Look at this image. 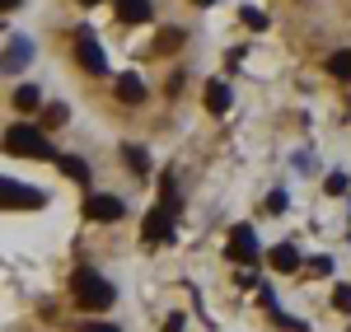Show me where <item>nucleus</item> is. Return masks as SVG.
<instances>
[{
  "label": "nucleus",
  "instance_id": "nucleus-6",
  "mask_svg": "<svg viewBox=\"0 0 351 332\" xmlns=\"http://www.w3.org/2000/svg\"><path fill=\"white\" fill-rule=\"evenodd\" d=\"M117 19L145 24V19H150V0H117Z\"/></svg>",
  "mask_w": 351,
  "mask_h": 332
},
{
  "label": "nucleus",
  "instance_id": "nucleus-17",
  "mask_svg": "<svg viewBox=\"0 0 351 332\" xmlns=\"http://www.w3.org/2000/svg\"><path fill=\"white\" fill-rule=\"evenodd\" d=\"M84 332H117V328H108V323H89Z\"/></svg>",
  "mask_w": 351,
  "mask_h": 332
},
{
  "label": "nucleus",
  "instance_id": "nucleus-15",
  "mask_svg": "<svg viewBox=\"0 0 351 332\" xmlns=\"http://www.w3.org/2000/svg\"><path fill=\"white\" fill-rule=\"evenodd\" d=\"M14 103H19V108H38V89H19V94H14Z\"/></svg>",
  "mask_w": 351,
  "mask_h": 332
},
{
  "label": "nucleus",
  "instance_id": "nucleus-9",
  "mask_svg": "<svg viewBox=\"0 0 351 332\" xmlns=\"http://www.w3.org/2000/svg\"><path fill=\"white\" fill-rule=\"evenodd\" d=\"M80 66L84 71H104V52H99L89 38H80Z\"/></svg>",
  "mask_w": 351,
  "mask_h": 332
},
{
  "label": "nucleus",
  "instance_id": "nucleus-20",
  "mask_svg": "<svg viewBox=\"0 0 351 332\" xmlns=\"http://www.w3.org/2000/svg\"><path fill=\"white\" fill-rule=\"evenodd\" d=\"M300 5H309V0H300Z\"/></svg>",
  "mask_w": 351,
  "mask_h": 332
},
{
  "label": "nucleus",
  "instance_id": "nucleus-19",
  "mask_svg": "<svg viewBox=\"0 0 351 332\" xmlns=\"http://www.w3.org/2000/svg\"><path fill=\"white\" fill-rule=\"evenodd\" d=\"M197 5H211V0H197Z\"/></svg>",
  "mask_w": 351,
  "mask_h": 332
},
{
  "label": "nucleus",
  "instance_id": "nucleus-12",
  "mask_svg": "<svg viewBox=\"0 0 351 332\" xmlns=\"http://www.w3.org/2000/svg\"><path fill=\"white\" fill-rule=\"evenodd\" d=\"M141 94H145V89H141V80H132V75H127V80H117V99H122V103H136Z\"/></svg>",
  "mask_w": 351,
  "mask_h": 332
},
{
  "label": "nucleus",
  "instance_id": "nucleus-18",
  "mask_svg": "<svg viewBox=\"0 0 351 332\" xmlns=\"http://www.w3.org/2000/svg\"><path fill=\"white\" fill-rule=\"evenodd\" d=\"M80 5H99V0H80Z\"/></svg>",
  "mask_w": 351,
  "mask_h": 332
},
{
  "label": "nucleus",
  "instance_id": "nucleus-4",
  "mask_svg": "<svg viewBox=\"0 0 351 332\" xmlns=\"http://www.w3.org/2000/svg\"><path fill=\"white\" fill-rule=\"evenodd\" d=\"M230 257H234V262H258V239H253V229H234V234H230Z\"/></svg>",
  "mask_w": 351,
  "mask_h": 332
},
{
  "label": "nucleus",
  "instance_id": "nucleus-3",
  "mask_svg": "<svg viewBox=\"0 0 351 332\" xmlns=\"http://www.w3.org/2000/svg\"><path fill=\"white\" fill-rule=\"evenodd\" d=\"M84 211H89V220H108V225L127 216V206H122L117 196H89V206H84Z\"/></svg>",
  "mask_w": 351,
  "mask_h": 332
},
{
  "label": "nucleus",
  "instance_id": "nucleus-14",
  "mask_svg": "<svg viewBox=\"0 0 351 332\" xmlns=\"http://www.w3.org/2000/svg\"><path fill=\"white\" fill-rule=\"evenodd\" d=\"M332 305L342 309V314H351V285H337V290H332Z\"/></svg>",
  "mask_w": 351,
  "mask_h": 332
},
{
  "label": "nucleus",
  "instance_id": "nucleus-16",
  "mask_svg": "<svg viewBox=\"0 0 351 332\" xmlns=\"http://www.w3.org/2000/svg\"><path fill=\"white\" fill-rule=\"evenodd\" d=\"M127 164H132L136 173H145V155H141V150H127Z\"/></svg>",
  "mask_w": 351,
  "mask_h": 332
},
{
  "label": "nucleus",
  "instance_id": "nucleus-10",
  "mask_svg": "<svg viewBox=\"0 0 351 332\" xmlns=\"http://www.w3.org/2000/svg\"><path fill=\"white\" fill-rule=\"evenodd\" d=\"M271 262H276L281 272H295V267H300V257H295V248H291V244H281V248H271Z\"/></svg>",
  "mask_w": 351,
  "mask_h": 332
},
{
  "label": "nucleus",
  "instance_id": "nucleus-1",
  "mask_svg": "<svg viewBox=\"0 0 351 332\" xmlns=\"http://www.w3.org/2000/svg\"><path fill=\"white\" fill-rule=\"evenodd\" d=\"M71 285H75V300H80V309H108V305H112V285H108V281H99L89 267H80Z\"/></svg>",
  "mask_w": 351,
  "mask_h": 332
},
{
  "label": "nucleus",
  "instance_id": "nucleus-7",
  "mask_svg": "<svg viewBox=\"0 0 351 332\" xmlns=\"http://www.w3.org/2000/svg\"><path fill=\"white\" fill-rule=\"evenodd\" d=\"M328 75H332V80H351V47L328 52Z\"/></svg>",
  "mask_w": 351,
  "mask_h": 332
},
{
  "label": "nucleus",
  "instance_id": "nucleus-2",
  "mask_svg": "<svg viewBox=\"0 0 351 332\" xmlns=\"http://www.w3.org/2000/svg\"><path fill=\"white\" fill-rule=\"evenodd\" d=\"M5 145H10L14 155H28V159H52L47 136H43V131H33V127H14V131L5 136Z\"/></svg>",
  "mask_w": 351,
  "mask_h": 332
},
{
  "label": "nucleus",
  "instance_id": "nucleus-8",
  "mask_svg": "<svg viewBox=\"0 0 351 332\" xmlns=\"http://www.w3.org/2000/svg\"><path fill=\"white\" fill-rule=\"evenodd\" d=\"M164 234H169V211H150V216H145V239H164Z\"/></svg>",
  "mask_w": 351,
  "mask_h": 332
},
{
  "label": "nucleus",
  "instance_id": "nucleus-13",
  "mask_svg": "<svg viewBox=\"0 0 351 332\" xmlns=\"http://www.w3.org/2000/svg\"><path fill=\"white\" fill-rule=\"evenodd\" d=\"M61 168H66V178H75V183H84V178H89L84 159H75V155H61Z\"/></svg>",
  "mask_w": 351,
  "mask_h": 332
},
{
  "label": "nucleus",
  "instance_id": "nucleus-11",
  "mask_svg": "<svg viewBox=\"0 0 351 332\" xmlns=\"http://www.w3.org/2000/svg\"><path fill=\"white\" fill-rule=\"evenodd\" d=\"M206 103H211V112H225V108H230V89L216 80L211 89H206Z\"/></svg>",
  "mask_w": 351,
  "mask_h": 332
},
{
  "label": "nucleus",
  "instance_id": "nucleus-5",
  "mask_svg": "<svg viewBox=\"0 0 351 332\" xmlns=\"http://www.w3.org/2000/svg\"><path fill=\"white\" fill-rule=\"evenodd\" d=\"M0 192H5V206H43V201H47L43 192H33V188H19V183H5Z\"/></svg>",
  "mask_w": 351,
  "mask_h": 332
}]
</instances>
